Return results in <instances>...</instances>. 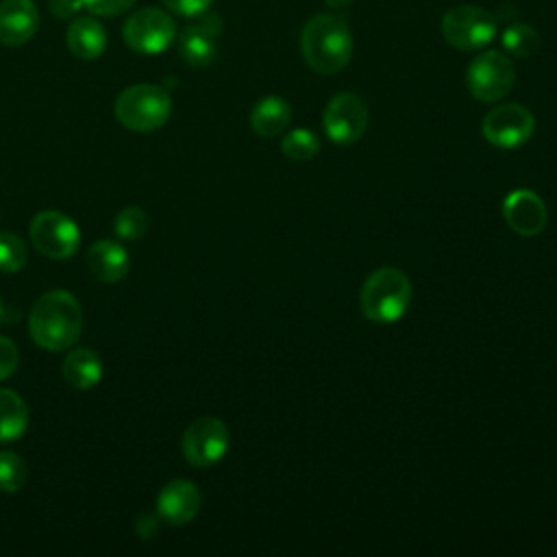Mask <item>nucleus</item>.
Returning <instances> with one entry per match:
<instances>
[{"mask_svg":"<svg viewBox=\"0 0 557 557\" xmlns=\"http://www.w3.org/2000/svg\"><path fill=\"white\" fill-rule=\"evenodd\" d=\"M83 329V309L74 294L52 289L37 298L30 309L28 331L44 350H65L76 344Z\"/></svg>","mask_w":557,"mask_h":557,"instance_id":"f257e3e1","label":"nucleus"},{"mask_svg":"<svg viewBox=\"0 0 557 557\" xmlns=\"http://www.w3.org/2000/svg\"><path fill=\"white\" fill-rule=\"evenodd\" d=\"M300 54L318 74H337L352 57V33L346 22L333 13L309 17L300 30Z\"/></svg>","mask_w":557,"mask_h":557,"instance_id":"f03ea898","label":"nucleus"},{"mask_svg":"<svg viewBox=\"0 0 557 557\" xmlns=\"http://www.w3.org/2000/svg\"><path fill=\"white\" fill-rule=\"evenodd\" d=\"M411 281L398 268H379L374 270L359 294L361 311L368 320L379 324L396 322L405 315L411 305Z\"/></svg>","mask_w":557,"mask_h":557,"instance_id":"7ed1b4c3","label":"nucleus"},{"mask_svg":"<svg viewBox=\"0 0 557 557\" xmlns=\"http://www.w3.org/2000/svg\"><path fill=\"white\" fill-rule=\"evenodd\" d=\"M170 113L172 98L161 85H131L115 98V117L122 126L131 131H154L168 122Z\"/></svg>","mask_w":557,"mask_h":557,"instance_id":"20e7f679","label":"nucleus"},{"mask_svg":"<svg viewBox=\"0 0 557 557\" xmlns=\"http://www.w3.org/2000/svg\"><path fill=\"white\" fill-rule=\"evenodd\" d=\"M498 33V20L483 7L459 4L442 15L444 39L463 52L483 50L494 41Z\"/></svg>","mask_w":557,"mask_h":557,"instance_id":"39448f33","label":"nucleus"},{"mask_svg":"<svg viewBox=\"0 0 557 557\" xmlns=\"http://www.w3.org/2000/svg\"><path fill=\"white\" fill-rule=\"evenodd\" d=\"M516 83V70L509 54L485 50L476 54L466 72V85L479 102H496L505 98Z\"/></svg>","mask_w":557,"mask_h":557,"instance_id":"423d86ee","label":"nucleus"},{"mask_svg":"<svg viewBox=\"0 0 557 557\" xmlns=\"http://www.w3.org/2000/svg\"><path fill=\"white\" fill-rule=\"evenodd\" d=\"M122 37L126 46L135 52L159 54L174 41L176 24L174 17L163 9L141 7L126 17L122 26Z\"/></svg>","mask_w":557,"mask_h":557,"instance_id":"0eeeda50","label":"nucleus"},{"mask_svg":"<svg viewBox=\"0 0 557 557\" xmlns=\"http://www.w3.org/2000/svg\"><path fill=\"white\" fill-rule=\"evenodd\" d=\"M183 457L194 468H209L218 463L228 450V429L215 416L196 418L181 440Z\"/></svg>","mask_w":557,"mask_h":557,"instance_id":"6e6552de","label":"nucleus"},{"mask_svg":"<svg viewBox=\"0 0 557 557\" xmlns=\"http://www.w3.org/2000/svg\"><path fill=\"white\" fill-rule=\"evenodd\" d=\"M30 242L48 259H67L78 250L81 231L70 215L48 209L30 220Z\"/></svg>","mask_w":557,"mask_h":557,"instance_id":"1a4fd4ad","label":"nucleus"},{"mask_svg":"<svg viewBox=\"0 0 557 557\" xmlns=\"http://www.w3.org/2000/svg\"><path fill=\"white\" fill-rule=\"evenodd\" d=\"M368 120L370 113L363 98L352 91H342L333 96L322 115L329 139L342 146L359 141L368 128Z\"/></svg>","mask_w":557,"mask_h":557,"instance_id":"9d476101","label":"nucleus"},{"mask_svg":"<svg viewBox=\"0 0 557 557\" xmlns=\"http://www.w3.org/2000/svg\"><path fill=\"white\" fill-rule=\"evenodd\" d=\"M481 131L492 146L518 148L533 135L535 117L527 107L518 102H507L487 111Z\"/></svg>","mask_w":557,"mask_h":557,"instance_id":"9b49d317","label":"nucleus"},{"mask_svg":"<svg viewBox=\"0 0 557 557\" xmlns=\"http://www.w3.org/2000/svg\"><path fill=\"white\" fill-rule=\"evenodd\" d=\"M222 33V20L215 13H200L198 22L185 26L178 37V52L191 67H207L218 54V37Z\"/></svg>","mask_w":557,"mask_h":557,"instance_id":"f8f14e48","label":"nucleus"},{"mask_svg":"<svg viewBox=\"0 0 557 557\" xmlns=\"http://www.w3.org/2000/svg\"><path fill=\"white\" fill-rule=\"evenodd\" d=\"M503 215H505L507 224L524 237L537 235L546 226V220H548L544 200L531 189L511 191L503 202Z\"/></svg>","mask_w":557,"mask_h":557,"instance_id":"ddd939ff","label":"nucleus"},{"mask_svg":"<svg viewBox=\"0 0 557 557\" xmlns=\"http://www.w3.org/2000/svg\"><path fill=\"white\" fill-rule=\"evenodd\" d=\"M198 509H200V492L196 483L187 479L170 481L157 496L159 518L174 527L194 520Z\"/></svg>","mask_w":557,"mask_h":557,"instance_id":"4468645a","label":"nucleus"},{"mask_svg":"<svg viewBox=\"0 0 557 557\" xmlns=\"http://www.w3.org/2000/svg\"><path fill=\"white\" fill-rule=\"evenodd\" d=\"M39 13L33 0H2L0 2V44L24 46L37 30Z\"/></svg>","mask_w":557,"mask_h":557,"instance_id":"2eb2a0df","label":"nucleus"},{"mask_svg":"<svg viewBox=\"0 0 557 557\" xmlns=\"http://www.w3.org/2000/svg\"><path fill=\"white\" fill-rule=\"evenodd\" d=\"M87 268L102 283H117L128 272V252L113 239H98L87 250Z\"/></svg>","mask_w":557,"mask_h":557,"instance_id":"dca6fc26","label":"nucleus"},{"mask_svg":"<svg viewBox=\"0 0 557 557\" xmlns=\"http://www.w3.org/2000/svg\"><path fill=\"white\" fill-rule=\"evenodd\" d=\"M65 44L78 59H98L107 48V30L96 17L83 15L70 22L65 30Z\"/></svg>","mask_w":557,"mask_h":557,"instance_id":"f3484780","label":"nucleus"},{"mask_svg":"<svg viewBox=\"0 0 557 557\" xmlns=\"http://www.w3.org/2000/svg\"><path fill=\"white\" fill-rule=\"evenodd\" d=\"M292 109L281 96H265L250 109V126L261 137H276L287 128Z\"/></svg>","mask_w":557,"mask_h":557,"instance_id":"a211bd4d","label":"nucleus"},{"mask_svg":"<svg viewBox=\"0 0 557 557\" xmlns=\"http://www.w3.org/2000/svg\"><path fill=\"white\" fill-rule=\"evenodd\" d=\"M63 376L76 389H91L102 379V361L89 348H74L63 361Z\"/></svg>","mask_w":557,"mask_h":557,"instance_id":"6ab92c4d","label":"nucleus"},{"mask_svg":"<svg viewBox=\"0 0 557 557\" xmlns=\"http://www.w3.org/2000/svg\"><path fill=\"white\" fill-rule=\"evenodd\" d=\"M28 426V409L20 394L0 387V442H13Z\"/></svg>","mask_w":557,"mask_h":557,"instance_id":"aec40b11","label":"nucleus"},{"mask_svg":"<svg viewBox=\"0 0 557 557\" xmlns=\"http://www.w3.org/2000/svg\"><path fill=\"white\" fill-rule=\"evenodd\" d=\"M500 41H503L505 54H511L516 59L533 57L542 44L540 33L531 24H524V22L509 24L500 35Z\"/></svg>","mask_w":557,"mask_h":557,"instance_id":"412c9836","label":"nucleus"},{"mask_svg":"<svg viewBox=\"0 0 557 557\" xmlns=\"http://www.w3.org/2000/svg\"><path fill=\"white\" fill-rule=\"evenodd\" d=\"M28 476L24 459L13 450L0 453V490L7 494H15L24 487Z\"/></svg>","mask_w":557,"mask_h":557,"instance_id":"4be33fe9","label":"nucleus"},{"mask_svg":"<svg viewBox=\"0 0 557 557\" xmlns=\"http://www.w3.org/2000/svg\"><path fill=\"white\" fill-rule=\"evenodd\" d=\"M318 148H320L318 137L311 131H307V128H294L281 141L283 154L287 159H292V161H307V159H311L318 152Z\"/></svg>","mask_w":557,"mask_h":557,"instance_id":"5701e85b","label":"nucleus"},{"mask_svg":"<svg viewBox=\"0 0 557 557\" xmlns=\"http://www.w3.org/2000/svg\"><path fill=\"white\" fill-rule=\"evenodd\" d=\"M28 261V248L15 233L2 231L0 233V270L2 272H17Z\"/></svg>","mask_w":557,"mask_h":557,"instance_id":"b1692460","label":"nucleus"},{"mask_svg":"<svg viewBox=\"0 0 557 557\" xmlns=\"http://www.w3.org/2000/svg\"><path fill=\"white\" fill-rule=\"evenodd\" d=\"M150 226V218L141 207H126L115 215V235L122 239H137L146 235Z\"/></svg>","mask_w":557,"mask_h":557,"instance_id":"393cba45","label":"nucleus"},{"mask_svg":"<svg viewBox=\"0 0 557 557\" xmlns=\"http://www.w3.org/2000/svg\"><path fill=\"white\" fill-rule=\"evenodd\" d=\"M135 2L137 0H81L83 9L100 17H115L120 13H126Z\"/></svg>","mask_w":557,"mask_h":557,"instance_id":"a878e982","label":"nucleus"},{"mask_svg":"<svg viewBox=\"0 0 557 557\" xmlns=\"http://www.w3.org/2000/svg\"><path fill=\"white\" fill-rule=\"evenodd\" d=\"M17 363H20L17 346L13 344V339L0 335V381L9 379L17 370Z\"/></svg>","mask_w":557,"mask_h":557,"instance_id":"bb28decb","label":"nucleus"},{"mask_svg":"<svg viewBox=\"0 0 557 557\" xmlns=\"http://www.w3.org/2000/svg\"><path fill=\"white\" fill-rule=\"evenodd\" d=\"M172 13L183 17H198L200 13L209 11L213 0H161Z\"/></svg>","mask_w":557,"mask_h":557,"instance_id":"cd10ccee","label":"nucleus"},{"mask_svg":"<svg viewBox=\"0 0 557 557\" xmlns=\"http://www.w3.org/2000/svg\"><path fill=\"white\" fill-rule=\"evenodd\" d=\"M83 9L81 0H50V13L59 20H67Z\"/></svg>","mask_w":557,"mask_h":557,"instance_id":"c85d7f7f","label":"nucleus"},{"mask_svg":"<svg viewBox=\"0 0 557 557\" xmlns=\"http://www.w3.org/2000/svg\"><path fill=\"white\" fill-rule=\"evenodd\" d=\"M157 531H159V524H157V518H154V516L146 513V516H141V518L137 520V535H139V537L150 540Z\"/></svg>","mask_w":557,"mask_h":557,"instance_id":"c756f323","label":"nucleus"},{"mask_svg":"<svg viewBox=\"0 0 557 557\" xmlns=\"http://www.w3.org/2000/svg\"><path fill=\"white\" fill-rule=\"evenodd\" d=\"M331 9H346L348 4H352L355 0H324Z\"/></svg>","mask_w":557,"mask_h":557,"instance_id":"7c9ffc66","label":"nucleus"},{"mask_svg":"<svg viewBox=\"0 0 557 557\" xmlns=\"http://www.w3.org/2000/svg\"><path fill=\"white\" fill-rule=\"evenodd\" d=\"M0 322H2V302H0Z\"/></svg>","mask_w":557,"mask_h":557,"instance_id":"2f4dec72","label":"nucleus"}]
</instances>
